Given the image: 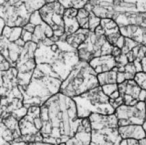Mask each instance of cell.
Instances as JSON below:
<instances>
[{
	"instance_id": "cell-1",
	"label": "cell",
	"mask_w": 146,
	"mask_h": 145,
	"mask_svg": "<svg viewBox=\"0 0 146 145\" xmlns=\"http://www.w3.org/2000/svg\"><path fill=\"white\" fill-rule=\"evenodd\" d=\"M43 142L54 145L66 142L76 134L82 122L74 100L58 92L41 106Z\"/></svg>"
},
{
	"instance_id": "cell-2",
	"label": "cell",
	"mask_w": 146,
	"mask_h": 145,
	"mask_svg": "<svg viewBox=\"0 0 146 145\" xmlns=\"http://www.w3.org/2000/svg\"><path fill=\"white\" fill-rule=\"evenodd\" d=\"M66 36H53L37 44L35 54L36 65L45 64L50 66L62 81L70 74L80 61L77 49L74 48L66 41Z\"/></svg>"
},
{
	"instance_id": "cell-3",
	"label": "cell",
	"mask_w": 146,
	"mask_h": 145,
	"mask_svg": "<svg viewBox=\"0 0 146 145\" xmlns=\"http://www.w3.org/2000/svg\"><path fill=\"white\" fill-rule=\"evenodd\" d=\"M85 8L101 18H111L119 27L146 28V0H90Z\"/></svg>"
},
{
	"instance_id": "cell-4",
	"label": "cell",
	"mask_w": 146,
	"mask_h": 145,
	"mask_svg": "<svg viewBox=\"0 0 146 145\" xmlns=\"http://www.w3.org/2000/svg\"><path fill=\"white\" fill-rule=\"evenodd\" d=\"M62 81L60 79L43 73L36 67L30 83L25 89H21L24 96V106L43 105L51 97L60 92Z\"/></svg>"
},
{
	"instance_id": "cell-5",
	"label": "cell",
	"mask_w": 146,
	"mask_h": 145,
	"mask_svg": "<svg viewBox=\"0 0 146 145\" xmlns=\"http://www.w3.org/2000/svg\"><path fill=\"white\" fill-rule=\"evenodd\" d=\"M99 86L97 73L89 62L80 60L62 82L60 92L72 98Z\"/></svg>"
},
{
	"instance_id": "cell-6",
	"label": "cell",
	"mask_w": 146,
	"mask_h": 145,
	"mask_svg": "<svg viewBox=\"0 0 146 145\" xmlns=\"http://www.w3.org/2000/svg\"><path fill=\"white\" fill-rule=\"evenodd\" d=\"M89 119L91 126L90 145H120L123 138L118 132V121L115 114L93 113Z\"/></svg>"
},
{
	"instance_id": "cell-7",
	"label": "cell",
	"mask_w": 146,
	"mask_h": 145,
	"mask_svg": "<svg viewBox=\"0 0 146 145\" xmlns=\"http://www.w3.org/2000/svg\"><path fill=\"white\" fill-rule=\"evenodd\" d=\"M77 110L78 117L88 118L93 113L102 115L114 114V107L110 103V98L99 86L80 96L72 98Z\"/></svg>"
},
{
	"instance_id": "cell-8",
	"label": "cell",
	"mask_w": 146,
	"mask_h": 145,
	"mask_svg": "<svg viewBox=\"0 0 146 145\" xmlns=\"http://www.w3.org/2000/svg\"><path fill=\"white\" fill-rule=\"evenodd\" d=\"M42 126L41 107H29L26 115L19 121L21 137L14 141H23L27 143L43 142V138L41 134Z\"/></svg>"
},
{
	"instance_id": "cell-9",
	"label": "cell",
	"mask_w": 146,
	"mask_h": 145,
	"mask_svg": "<svg viewBox=\"0 0 146 145\" xmlns=\"http://www.w3.org/2000/svg\"><path fill=\"white\" fill-rule=\"evenodd\" d=\"M114 46L104 35L89 32L87 38L77 48L80 60L89 62L93 58L112 54Z\"/></svg>"
},
{
	"instance_id": "cell-10",
	"label": "cell",
	"mask_w": 146,
	"mask_h": 145,
	"mask_svg": "<svg viewBox=\"0 0 146 145\" xmlns=\"http://www.w3.org/2000/svg\"><path fill=\"white\" fill-rule=\"evenodd\" d=\"M36 47L37 44L34 42H27L16 62L15 67L18 71V81L21 89L27 87L35 70L36 62L35 54Z\"/></svg>"
},
{
	"instance_id": "cell-11",
	"label": "cell",
	"mask_w": 146,
	"mask_h": 145,
	"mask_svg": "<svg viewBox=\"0 0 146 145\" xmlns=\"http://www.w3.org/2000/svg\"><path fill=\"white\" fill-rule=\"evenodd\" d=\"M31 16L21 0H9L0 5V18L4 20L8 27H24L29 23Z\"/></svg>"
},
{
	"instance_id": "cell-12",
	"label": "cell",
	"mask_w": 146,
	"mask_h": 145,
	"mask_svg": "<svg viewBox=\"0 0 146 145\" xmlns=\"http://www.w3.org/2000/svg\"><path fill=\"white\" fill-rule=\"evenodd\" d=\"M65 8L58 0L47 3L39 10L43 21L54 31L55 36H63L65 33L64 13Z\"/></svg>"
},
{
	"instance_id": "cell-13",
	"label": "cell",
	"mask_w": 146,
	"mask_h": 145,
	"mask_svg": "<svg viewBox=\"0 0 146 145\" xmlns=\"http://www.w3.org/2000/svg\"><path fill=\"white\" fill-rule=\"evenodd\" d=\"M118 121V126L141 125L146 119L145 102L140 101L135 105L123 104L116 109L114 113Z\"/></svg>"
},
{
	"instance_id": "cell-14",
	"label": "cell",
	"mask_w": 146,
	"mask_h": 145,
	"mask_svg": "<svg viewBox=\"0 0 146 145\" xmlns=\"http://www.w3.org/2000/svg\"><path fill=\"white\" fill-rule=\"evenodd\" d=\"M25 42L21 37L15 41H10L0 36V52L1 55L10 62L12 67H16V62L25 45Z\"/></svg>"
},
{
	"instance_id": "cell-15",
	"label": "cell",
	"mask_w": 146,
	"mask_h": 145,
	"mask_svg": "<svg viewBox=\"0 0 146 145\" xmlns=\"http://www.w3.org/2000/svg\"><path fill=\"white\" fill-rule=\"evenodd\" d=\"M100 25L104 29L108 41L114 47L123 48L125 45V37L120 33L118 24L111 18H102Z\"/></svg>"
},
{
	"instance_id": "cell-16",
	"label": "cell",
	"mask_w": 146,
	"mask_h": 145,
	"mask_svg": "<svg viewBox=\"0 0 146 145\" xmlns=\"http://www.w3.org/2000/svg\"><path fill=\"white\" fill-rule=\"evenodd\" d=\"M118 91L123 99L124 104L135 105L140 102V95L142 89L137 85L134 80H126L118 84Z\"/></svg>"
},
{
	"instance_id": "cell-17",
	"label": "cell",
	"mask_w": 146,
	"mask_h": 145,
	"mask_svg": "<svg viewBox=\"0 0 146 145\" xmlns=\"http://www.w3.org/2000/svg\"><path fill=\"white\" fill-rule=\"evenodd\" d=\"M29 22L33 24L35 26L32 38V41L34 43L38 44L47 38H51L54 36V31L43 21L39 11H36L31 14Z\"/></svg>"
},
{
	"instance_id": "cell-18",
	"label": "cell",
	"mask_w": 146,
	"mask_h": 145,
	"mask_svg": "<svg viewBox=\"0 0 146 145\" xmlns=\"http://www.w3.org/2000/svg\"><path fill=\"white\" fill-rule=\"evenodd\" d=\"M89 64L97 74L108 72L116 67V58L112 54L104 55L93 58Z\"/></svg>"
},
{
	"instance_id": "cell-19",
	"label": "cell",
	"mask_w": 146,
	"mask_h": 145,
	"mask_svg": "<svg viewBox=\"0 0 146 145\" xmlns=\"http://www.w3.org/2000/svg\"><path fill=\"white\" fill-rule=\"evenodd\" d=\"M120 33L125 37L131 38L146 46V28L137 25L120 27Z\"/></svg>"
},
{
	"instance_id": "cell-20",
	"label": "cell",
	"mask_w": 146,
	"mask_h": 145,
	"mask_svg": "<svg viewBox=\"0 0 146 145\" xmlns=\"http://www.w3.org/2000/svg\"><path fill=\"white\" fill-rule=\"evenodd\" d=\"M118 132L123 139L140 140L146 137V132L141 125H127L119 126Z\"/></svg>"
},
{
	"instance_id": "cell-21",
	"label": "cell",
	"mask_w": 146,
	"mask_h": 145,
	"mask_svg": "<svg viewBox=\"0 0 146 145\" xmlns=\"http://www.w3.org/2000/svg\"><path fill=\"white\" fill-rule=\"evenodd\" d=\"M78 13L77 9L68 8L65 9L64 13V24L66 36L71 35L77 31L81 27L78 23L76 15Z\"/></svg>"
},
{
	"instance_id": "cell-22",
	"label": "cell",
	"mask_w": 146,
	"mask_h": 145,
	"mask_svg": "<svg viewBox=\"0 0 146 145\" xmlns=\"http://www.w3.org/2000/svg\"><path fill=\"white\" fill-rule=\"evenodd\" d=\"M89 32V29L80 28L75 33L66 37V41L74 48L77 49L86 40Z\"/></svg>"
},
{
	"instance_id": "cell-23",
	"label": "cell",
	"mask_w": 146,
	"mask_h": 145,
	"mask_svg": "<svg viewBox=\"0 0 146 145\" xmlns=\"http://www.w3.org/2000/svg\"><path fill=\"white\" fill-rule=\"evenodd\" d=\"M117 67H115L112 70L108 72L98 74V79L100 86H103L108 84H117Z\"/></svg>"
},
{
	"instance_id": "cell-24",
	"label": "cell",
	"mask_w": 146,
	"mask_h": 145,
	"mask_svg": "<svg viewBox=\"0 0 146 145\" xmlns=\"http://www.w3.org/2000/svg\"><path fill=\"white\" fill-rule=\"evenodd\" d=\"M23 33V27H10L6 26L3 29L2 33L0 36H2L10 41H17L21 37Z\"/></svg>"
},
{
	"instance_id": "cell-25",
	"label": "cell",
	"mask_w": 146,
	"mask_h": 145,
	"mask_svg": "<svg viewBox=\"0 0 146 145\" xmlns=\"http://www.w3.org/2000/svg\"><path fill=\"white\" fill-rule=\"evenodd\" d=\"M89 17H90V12L86 8H84L78 10L76 18L81 28L89 29Z\"/></svg>"
},
{
	"instance_id": "cell-26",
	"label": "cell",
	"mask_w": 146,
	"mask_h": 145,
	"mask_svg": "<svg viewBox=\"0 0 146 145\" xmlns=\"http://www.w3.org/2000/svg\"><path fill=\"white\" fill-rule=\"evenodd\" d=\"M65 9L84 8L90 0H58Z\"/></svg>"
},
{
	"instance_id": "cell-27",
	"label": "cell",
	"mask_w": 146,
	"mask_h": 145,
	"mask_svg": "<svg viewBox=\"0 0 146 145\" xmlns=\"http://www.w3.org/2000/svg\"><path fill=\"white\" fill-rule=\"evenodd\" d=\"M29 11V13L33 14L39 11L43 5L46 4L45 0H21Z\"/></svg>"
},
{
	"instance_id": "cell-28",
	"label": "cell",
	"mask_w": 146,
	"mask_h": 145,
	"mask_svg": "<svg viewBox=\"0 0 146 145\" xmlns=\"http://www.w3.org/2000/svg\"><path fill=\"white\" fill-rule=\"evenodd\" d=\"M124 74H125L126 80H134L135 76L137 73L134 62H129L124 67Z\"/></svg>"
},
{
	"instance_id": "cell-29",
	"label": "cell",
	"mask_w": 146,
	"mask_h": 145,
	"mask_svg": "<svg viewBox=\"0 0 146 145\" xmlns=\"http://www.w3.org/2000/svg\"><path fill=\"white\" fill-rule=\"evenodd\" d=\"M90 12V17H89V30L91 32H94L97 27L100 26L101 23L102 18L97 16L94 12Z\"/></svg>"
},
{
	"instance_id": "cell-30",
	"label": "cell",
	"mask_w": 146,
	"mask_h": 145,
	"mask_svg": "<svg viewBox=\"0 0 146 145\" xmlns=\"http://www.w3.org/2000/svg\"><path fill=\"white\" fill-rule=\"evenodd\" d=\"M139 43L133 40L131 38L129 37H125V45L123 48L121 49L122 53L123 54H127L128 52H129L130 51L132 50V49L135 47L137 45H138Z\"/></svg>"
},
{
	"instance_id": "cell-31",
	"label": "cell",
	"mask_w": 146,
	"mask_h": 145,
	"mask_svg": "<svg viewBox=\"0 0 146 145\" xmlns=\"http://www.w3.org/2000/svg\"><path fill=\"white\" fill-rule=\"evenodd\" d=\"M134 80L142 90L146 91V73L143 71L137 73Z\"/></svg>"
},
{
	"instance_id": "cell-32",
	"label": "cell",
	"mask_w": 146,
	"mask_h": 145,
	"mask_svg": "<svg viewBox=\"0 0 146 145\" xmlns=\"http://www.w3.org/2000/svg\"><path fill=\"white\" fill-rule=\"evenodd\" d=\"M102 90L108 96H110L113 93L118 90V84H108L102 86Z\"/></svg>"
},
{
	"instance_id": "cell-33",
	"label": "cell",
	"mask_w": 146,
	"mask_h": 145,
	"mask_svg": "<svg viewBox=\"0 0 146 145\" xmlns=\"http://www.w3.org/2000/svg\"><path fill=\"white\" fill-rule=\"evenodd\" d=\"M115 58H116V67L118 68V69H119V68L125 67L129 62L127 55L123 54V53Z\"/></svg>"
},
{
	"instance_id": "cell-34",
	"label": "cell",
	"mask_w": 146,
	"mask_h": 145,
	"mask_svg": "<svg viewBox=\"0 0 146 145\" xmlns=\"http://www.w3.org/2000/svg\"><path fill=\"white\" fill-rule=\"evenodd\" d=\"M0 70L1 71H8L12 67L11 64L3 57L2 55L0 56Z\"/></svg>"
},
{
	"instance_id": "cell-35",
	"label": "cell",
	"mask_w": 146,
	"mask_h": 145,
	"mask_svg": "<svg viewBox=\"0 0 146 145\" xmlns=\"http://www.w3.org/2000/svg\"><path fill=\"white\" fill-rule=\"evenodd\" d=\"M120 145H139V142L135 139H123Z\"/></svg>"
},
{
	"instance_id": "cell-36",
	"label": "cell",
	"mask_w": 146,
	"mask_h": 145,
	"mask_svg": "<svg viewBox=\"0 0 146 145\" xmlns=\"http://www.w3.org/2000/svg\"><path fill=\"white\" fill-rule=\"evenodd\" d=\"M0 21H1V23H0V25H1V28H0V34L2 33L3 29L5 27H6V25H5V23L4 21V20L3 19V18H0Z\"/></svg>"
},
{
	"instance_id": "cell-37",
	"label": "cell",
	"mask_w": 146,
	"mask_h": 145,
	"mask_svg": "<svg viewBox=\"0 0 146 145\" xmlns=\"http://www.w3.org/2000/svg\"><path fill=\"white\" fill-rule=\"evenodd\" d=\"M28 145H54L50 143H47L44 142H30L28 143Z\"/></svg>"
},
{
	"instance_id": "cell-38",
	"label": "cell",
	"mask_w": 146,
	"mask_h": 145,
	"mask_svg": "<svg viewBox=\"0 0 146 145\" xmlns=\"http://www.w3.org/2000/svg\"><path fill=\"white\" fill-rule=\"evenodd\" d=\"M10 143L11 145H28V143L23 141H13Z\"/></svg>"
},
{
	"instance_id": "cell-39",
	"label": "cell",
	"mask_w": 146,
	"mask_h": 145,
	"mask_svg": "<svg viewBox=\"0 0 146 145\" xmlns=\"http://www.w3.org/2000/svg\"><path fill=\"white\" fill-rule=\"evenodd\" d=\"M141 66H142V70L143 72L146 73V57H144L141 60Z\"/></svg>"
},
{
	"instance_id": "cell-40",
	"label": "cell",
	"mask_w": 146,
	"mask_h": 145,
	"mask_svg": "<svg viewBox=\"0 0 146 145\" xmlns=\"http://www.w3.org/2000/svg\"><path fill=\"white\" fill-rule=\"evenodd\" d=\"M139 145H146V137L139 140Z\"/></svg>"
},
{
	"instance_id": "cell-41",
	"label": "cell",
	"mask_w": 146,
	"mask_h": 145,
	"mask_svg": "<svg viewBox=\"0 0 146 145\" xmlns=\"http://www.w3.org/2000/svg\"><path fill=\"white\" fill-rule=\"evenodd\" d=\"M8 1H9V0H0V5L3 4V3L7 2Z\"/></svg>"
},
{
	"instance_id": "cell-42",
	"label": "cell",
	"mask_w": 146,
	"mask_h": 145,
	"mask_svg": "<svg viewBox=\"0 0 146 145\" xmlns=\"http://www.w3.org/2000/svg\"><path fill=\"white\" fill-rule=\"evenodd\" d=\"M145 104H146V100H145ZM143 127L144 130H145V132H146V119H145V122H144V124H143Z\"/></svg>"
},
{
	"instance_id": "cell-43",
	"label": "cell",
	"mask_w": 146,
	"mask_h": 145,
	"mask_svg": "<svg viewBox=\"0 0 146 145\" xmlns=\"http://www.w3.org/2000/svg\"><path fill=\"white\" fill-rule=\"evenodd\" d=\"M46 1V3H50V2H53V1H56V0H45Z\"/></svg>"
},
{
	"instance_id": "cell-44",
	"label": "cell",
	"mask_w": 146,
	"mask_h": 145,
	"mask_svg": "<svg viewBox=\"0 0 146 145\" xmlns=\"http://www.w3.org/2000/svg\"><path fill=\"white\" fill-rule=\"evenodd\" d=\"M145 57H146V52H145Z\"/></svg>"
}]
</instances>
